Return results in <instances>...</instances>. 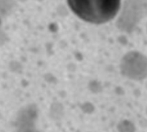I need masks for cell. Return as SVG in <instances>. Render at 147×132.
Returning a JSON list of instances; mask_svg holds the SVG:
<instances>
[{
    "label": "cell",
    "mask_w": 147,
    "mask_h": 132,
    "mask_svg": "<svg viewBox=\"0 0 147 132\" xmlns=\"http://www.w3.org/2000/svg\"><path fill=\"white\" fill-rule=\"evenodd\" d=\"M120 1H68L70 9L82 20L96 24L112 20L120 9Z\"/></svg>",
    "instance_id": "6da1fadb"
}]
</instances>
